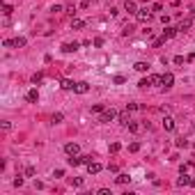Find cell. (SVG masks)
I'll use <instances>...</instances> for the list:
<instances>
[{"instance_id":"6da1fadb","label":"cell","mask_w":195,"mask_h":195,"mask_svg":"<svg viewBox=\"0 0 195 195\" xmlns=\"http://www.w3.org/2000/svg\"><path fill=\"white\" fill-rule=\"evenodd\" d=\"M115 117H117V110H113V108H110V110H103V113H101L99 122H101V124H108V122H113Z\"/></svg>"},{"instance_id":"7a4b0ae2","label":"cell","mask_w":195,"mask_h":195,"mask_svg":"<svg viewBox=\"0 0 195 195\" xmlns=\"http://www.w3.org/2000/svg\"><path fill=\"white\" fill-rule=\"evenodd\" d=\"M135 19H138L140 23H147V21L152 19V11H149V9H140L138 14H135Z\"/></svg>"},{"instance_id":"3957f363","label":"cell","mask_w":195,"mask_h":195,"mask_svg":"<svg viewBox=\"0 0 195 195\" xmlns=\"http://www.w3.org/2000/svg\"><path fill=\"white\" fill-rule=\"evenodd\" d=\"M64 152H67L69 156H76V154L80 152V147L76 145V143H67V145H64Z\"/></svg>"},{"instance_id":"277c9868","label":"cell","mask_w":195,"mask_h":195,"mask_svg":"<svg viewBox=\"0 0 195 195\" xmlns=\"http://www.w3.org/2000/svg\"><path fill=\"white\" fill-rule=\"evenodd\" d=\"M101 168H103V165L101 163H87V172H90V175H99V172H101Z\"/></svg>"},{"instance_id":"5b68a950","label":"cell","mask_w":195,"mask_h":195,"mask_svg":"<svg viewBox=\"0 0 195 195\" xmlns=\"http://www.w3.org/2000/svg\"><path fill=\"white\" fill-rule=\"evenodd\" d=\"M161 80H163L165 90H168V87H172V83H175V76H172V74L168 71V74H163V76H161Z\"/></svg>"},{"instance_id":"8992f818","label":"cell","mask_w":195,"mask_h":195,"mask_svg":"<svg viewBox=\"0 0 195 195\" xmlns=\"http://www.w3.org/2000/svg\"><path fill=\"white\" fill-rule=\"evenodd\" d=\"M124 9H126L129 14H138V5H135L133 0H126V2H124Z\"/></svg>"},{"instance_id":"52a82bcc","label":"cell","mask_w":195,"mask_h":195,"mask_svg":"<svg viewBox=\"0 0 195 195\" xmlns=\"http://www.w3.org/2000/svg\"><path fill=\"white\" fill-rule=\"evenodd\" d=\"M25 99H28L30 103H37V101H39V92H37V90H30V92L25 94Z\"/></svg>"},{"instance_id":"ba28073f","label":"cell","mask_w":195,"mask_h":195,"mask_svg":"<svg viewBox=\"0 0 195 195\" xmlns=\"http://www.w3.org/2000/svg\"><path fill=\"white\" fill-rule=\"evenodd\" d=\"M78 46L80 44H76V41L74 44H62V53H74V51H78Z\"/></svg>"},{"instance_id":"9c48e42d","label":"cell","mask_w":195,"mask_h":195,"mask_svg":"<svg viewBox=\"0 0 195 195\" xmlns=\"http://www.w3.org/2000/svg\"><path fill=\"white\" fill-rule=\"evenodd\" d=\"M133 69H135V71H140V74H145V71H149V64H147V62H135Z\"/></svg>"},{"instance_id":"30bf717a","label":"cell","mask_w":195,"mask_h":195,"mask_svg":"<svg viewBox=\"0 0 195 195\" xmlns=\"http://www.w3.org/2000/svg\"><path fill=\"white\" fill-rule=\"evenodd\" d=\"M163 129H165V131H175V120H172V117H165V120H163Z\"/></svg>"},{"instance_id":"8fae6325","label":"cell","mask_w":195,"mask_h":195,"mask_svg":"<svg viewBox=\"0 0 195 195\" xmlns=\"http://www.w3.org/2000/svg\"><path fill=\"white\" fill-rule=\"evenodd\" d=\"M87 90H90V85H87V83H76V87H74V92H78V94H85Z\"/></svg>"},{"instance_id":"7c38bea8","label":"cell","mask_w":195,"mask_h":195,"mask_svg":"<svg viewBox=\"0 0 195 195\" xmlns=\"http://www.w3.org/2000/svg\"><path fill=\"white\" fill-rule=\"evenodd\" d=\"M188 184H191V177H188L186 172H181V177L177 179V186H188Z\"/></svg>"},{"instance_id":"4fadbf2b","label":"cell","mask_w":195,"mask_h":195,"mask_svg":"<svg viewBox=\"0 0 195 195\" xmlns=\"http://www.w3.org/2000/svg\"><path fill=\"white\" fill-rule=\"evenodd\" d=\"M177 30H179V28H170V25H168V28H165V30H163V37H165V39L175 37V34H177Z\"/></svg>"},{"instance_id":"5bb4252c","label":"cell","mask_w":195,"mask_h":195,"mask_svg":"<svg viewBox=\"0 0 195 195\" xmlns=\"http://www.w3.org/2000/svg\"><path fill=\"white\" fill-rule=\"evenodd\" d=\"M191 25H193V21H191V19H186V21H181L179 30H181V32H188V30H191Z\"/></svg>"},{"instance_id":"9a60e30c","label":"cell","mask_w":195,"mask_h":195,"mask_svg":"<svg viewBox=\"0 0 195 195\" xmlns=\"http://www.w3.org/2000/svg\"><path fill=\"white\" fill-rule=\"evenodd\" d=\"M60 87H62V90H74V87H76V83H74V80H69V78H64Z\"/></svg>"},{"instance_id":"2e32d148","label":"cell","mask_w":195,"mask_h":195,"mask_svg":"<svg viewBox=\"0 0 195 195\" xmlns=\"http://www.w3.org/2000/svg\"><path fill=\"white\" fill-rule=\"evenodd\" d=\"M129 122H131L129 113H120V124H122V126H129Z\"/></svg>"},{"instance_id":"e0dca14e","label":"cell","mask_w":195,"mask_h":195,"mask_svg":"<svg viewBox=\"0 0 195 195\" xmlns=\"http://www.w3.org/2000/svg\"><path fill=\"white\" fill-rule=\"evenodd\" d=\"M83 25H85V21H80V19H74L71 21V30H80Z\"/></svg>"},{"instance_id":"ac0fdd59","label":"cell","mask_w":195,"mask_h":195,"mask_svg":"<svg viewBox=\"0 0 195 195\" xmlns=\"http://www.w3.org/2000/svg\"><path fill=\"white\" fill-rule=\"evenodd\" d=\"M117 184H129V181H131V177H129V175H117Z\"/></svg>"},{"instance_id":"d6986e66","label":"cell","mask_w":195,"mask_h":195,"mask_svg":"<svg viewBox=\"0 0 195 195\" xmlns=\"http://www.w3.org/2000/svg\"><path fill=\"white\" fill-rule=\"evenodd\" d=\"M129 131H131V133H138V131H140V124H138V122H129Z\"/></svg>"},{"instance_id":"ffe728a7","label":"cell","mask_w":195,"mask_h":195,"mask_svg":"<svg viewBox=\"0 0 195 195\" xmlns=\"http://www.w3.org/2000/svg\"><path fill=\"white\" fill-rule=\"evenodd\" d=\"M11 11H14V9H11V5H2V14H5V19H9Z\"/></svg>"},{"instance_id":"44dd1931","label":"cell","mask_w":195,"mask_h":195,"mask_svg":"<svg viewBox=\"0 0 195 195\" xmlns=\"http://www.w3.org/2000/svg\"><path fill=\"white\" fill-rule=\"evenodd\" d=\"M14 46H16V48H21V46H25V37H16V39H14Z\"/></svg>"},{"instance_id":"7402d4cb","label":"cell","mask_w":195,"mask_h":195,"mask_svg":"<svg viewBox=\"0 0 195 195\" xmlns=\"http://www.w3.org/2000/svg\"><path fill=\"white\" fill-rule=\"evenodd\" d=\"M71 186L80 188V186H83V179H80V177H74V179H71Z\"/></svg>"},{"instance_id":"603a6c76","label":"cell","mask_w":195,"mask_h":195,"mask_svg":"<svg viewBox=\"0 0 195 195\" xmlns=\"http://www.w3.org/2000/svg\"><path fill=\"white\" fill-rule=\"evenodd\" d=\"M41 80H44V74H34V76H32V83H34V85L41 83Z\"/></svg>"},{"instance_id":"cb8c5ba5","label":"cell","mask_w":195,"mask_h":195,"mask_svg":"<svg viewBox=\"0 0 195 195\" xmlns=\"http://www.w3.org/2000/svg\"><path fill=\"white\" fill-rule=\"evenodd\" d=\"M120 149H122V145H120V143H113V145H110V152H113V154H117Z\"/></svg>"},{"instance_id":"d4e9b609","label":"cell","mask_w":195,"mask_h":195,"mask_svg":"<svg viewBox=\"0 0 195 195\" xmlns=\"http://www.w3.org/2000/svg\"><path fill=\"white\" fill-rule=\"evenodd\" d=\"M138 85H140V87H149V85H152V78H143Z\"/></svg>"},{"instance_id":"484cf974","label":"cell","mask_w":195,"mask_h":195,"mask_svg":"<svg viewBox=\"0 0 195 195\" xmlns=\"http://www.w3.org/2000/svg\"><path fill=\"white\" fill-rule=\"evenodd\" d=\"M62 120H64V115H62V113H57V115H53V122H55V124H60Z\"/></svg>"},{"instance_id":"4316f807","label":"cell","mask_w":195,"mask_h":195,"mask_svg":"<svg viewBox=\"0 0 195 195\" xmlns=\"http://www.w3.org/2000/svg\"><path fill=\"white\" fill-rule=\"evenodd\" d=\"M177 147H188V140H184V138H177Z\"/></svg>"},{"instance_id":"83f0119b","label":"cell","mask_w":195,"mask_h":195,"mask_svg":"<svg viewBox=\"0 0 195 195\" xmlns=\"http://www.w3.org/2000/svg\"><path fill=\"white\" fill-rule=\"evenodd\" d=\"M138 149H140L138 143H131V145H129V152H138Z\"/></svg>"},{"instance_id":"f1b7e54d","label":"cell","mask_w":195,"mask_h":195,"mask_svg":"<svg viewBox=\"0 0 195 195\" xmlns=\"http://www.w3.org/2000/svg\"><path fill=\"white\" fill-rule=\"evenodd\" d=\"M34 175V168H32V165H28V168H25V177H32Z\"/></svg>"},{"instance_id":"f546056e","label":"cell","mask_w":195,"mask_h":195,"mask_svg":"<svg viewBox=\"0 0 195 195\" xmlns=\"http://www.w3.org/2000/svg\"><path fill=\"white\" fill-rule=\"evenodd\" d=\"M92 110H94V113H103V106L97 103V106H92Z\"/></svg>"},{"instance_id":"4dcf8cb0","label":"cell","mask_w":195,"mask_h":195,"mask_svg":"<svg viewBox=\"0 0 195 195\" xmlns=\"http://www.w3.org/2000/svg\"><path fill=\"white\" fill-rule=\"evenodd\" d=\"M14 186H16V188L23 186V177H16V179H14Z\"/></svg>"},{"instance_id":"1f68e13d","label":"cell","mask_w":195,"mask_h":195,"mask_svg":"<svg viewBox=\"0 0 195 195\" xmlns=\"http://www.w3.org/2000/svg\"><path fill=\"white\" fill-rule=\"evenodd\" d=\"M64 7H62V5H53V7H51V11H62Z\"/></svg>"},{"instance_id":"d6a6232c","label":"cell","mask_w":195,"mask_h":195,"mask_svg":"<svg viewBox=\"0 0 195 195\" xmlns=\"http://www.w3.org/2000/svg\"><path fill=\"white\" fill-rule=\"evenodd\" d=\"M191 184H193V186H195V177H193V179H191Z\"/></svg>"},{"instance_id":"836d02e7","label":"cell","mask_w":195,"mask_h":195,"mask_svg":"<svg viewBox=\"0 0 195 195\" xmlns=\"http://www.w3.org/2000/svg\"><path fill=\"white\" fill-rule=\"evenodd\" d=\"M193 16H195V9H193Z\"/></svg>"}]
</instances>
